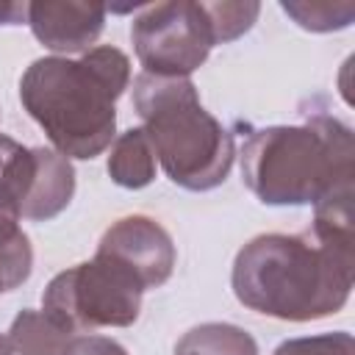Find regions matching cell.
<instances>
[{
  "mask_svg": "<svg viewBox=\"0 0 355 355\" xmlns=\"http://www.w3.org/2000/svg\"><path fill=\"white\" fill-rule=\"evenodd\" d=\"M175 355H258V344L244 327L205 322L180 336Z\"/></svg>",
  "mask_w": 355,
  "mask_h": 355,
  "instance_id": "obj_13",
  "label": "cell"
},
{
  "mask_svg": "<svg viewBox=\"0 0 355 355\" xmlns=\"http://www.w3.org/2000/svg\"><path fill=\"white\" fill-rule=\"evenodd\" d=\"M355 250L305 233H263L233 261L236 300L263 316L311 322L338 313L352 291Z\"/></svg>",
  "mask_w": 355,
  "mask_h": 355,
  "instance_id": "obj_1",
  "label": "cell"
},
{
  "mask_svg": "<svg viewBox=\"0 0 355 355\" xmlns=\"http://www.w3.org/2000/svg\"><path fill=\"white\" fill-rule=\"evenodd\" d=\"M100 255L119 261L130 269L139 283L147 288H158L172 277L175 269V244L172 236L150 216L133 214L116 219L97 244Z\"/></svg>",
  "mask_w": 355,
  "mask_h": 355,
  "instance_id": "obj_7",
  "label": "cell"
},
{
  "mask_svg": "<svg viewBox=\"0 0 355 355\" xmlns=\"http://www.w3.org/2000/svg\"><path fill=\"white\" fill-rule=\"evenodd\" d=\"M130 83V61L100 44L80 58H36L19 78V100L64 158L92 161L111 147L116 100Z\"/></svg>",
  "mask_w": 355,
  "mask_h": 355,
  "instance_id": "obj_2",
  "label": "cell"
},
{
  "mask_svg": "<svg viewBox=\"0 0 355 355\" xmlns=\"http://www.w3.org/2000/svg\"><path fill=\"white\" fill-rule=\"evenodd\" d=\"M130 42L144 72L161 78H189L216 44L202 3L191 0L144 6L130 25Z\"/></svg>",
  "mask_w": 355,
  "mask_h": 355,
  "instance_id": "obj_6",
  "label": "cell"
},
{
  "mask_svg": "<svg viewBox=\"0 0 355 355\" xmlns=\"http://www.w3.org/2000/svg\"><path fill=\"white\" fill-rule=\"evenodd\" d=\"M0 355H14V349H11V344H8V338L0 333Z\"/></svg>",
  "mask_w": 355,
  "mask_h": 355,
  "instance_id": "obj_20",
  "label": "cell"
},
{
  "mask_svg": "<svg viewBox=\"0 0 355 355\" xmlns=\"http://www.w3.org/2000/svg\"><path fill=\"white\" fill-rule=\"evenodd\" d=\"M33 269V250L31 239L19 230L11 239L0 241V294L22 286Z\"/></svg>",
  "mask_w": 355,
  "mask_h": 355,
  "instance_id": "obj_16",
  "label": "cell"
},
{
  "mask_svg": "<svg viewBox=\"0 0 355 355\" xmlns=\"http://www.w3.org/2000/svg\"><path fill=\"white\" fill-rule=\"evenodd\" d=\"M33 153H36V172L19 214L33 222H47L69 205L75 194V169L69 158H64L50 147H33Z\"/></svg>",
  "mask_w": 355,
  "mask_h": 355,
  "instance_id": "obj_9",
  "label": "cell"
},
{
  "mask_svg": "<svg viewBox=\"0 0 355 355\" xmlns=\"http://www.w3.org/2000/svg\"><path fill=\"white\" fill-rule=\"evenodd\" d=\"M155 172H158V158L144 128H130L114 139L108 155V175L116 186L144 189L155 180Z\"/></svg>",
  "mask_w": 355,
  "mask_h": 355,
  "instance_id": "obj_11",
  "label": "cell"
},
{
  "mask_svg": "<svg viewBox=\"0 0 355 355\" xmlns=\"http://www.w3.org/2000/svg\"><path fill=\"white\" fill-rule=\"evenodd\" d=\"M280 8L305 31L327 33V31H341L355 19V6L352 3H294L283 0Z\"/></svg>",
  "mask_w": 355,
  "mask_h": 355,
  "instance_id": "obj_14",
  "label": "cell"
},
{
  "mask_svg": "<svg viewBox=\"0 0 355 355\" xmlns=\"http://www.w3.org/2000/svg\"><path fill=\"white\" fill-rule=\"evenodd\" d=\"M352 128L330 114H311L302 125L250 130L241 147V178L266 205H316L352 186Z\"/></svg>",
  "mask_w": 355,
  "mask_h": 355,
  "instance_id": "obj_3",
  "label": "cell"
},
{
  "mask_svg": "<svg viewBox=\"0 0 355 355\" xmlns=\"http://www.w3.org/2000/svg\"><path fill=\"white\" fill-rule=\"evenodd\" d=\"M28 19V3H0V25H19Z\"/></svg>",
  "mask_w": 355,
  "mask_h": 355,
  "instance_id": "obj_19",
  "label": "cell"
},
{
  "mask_svg": "<svg viewBox=\"0 0 355 355\" xmlns=\"http://www.w3.org/2000/svg\"><path fill=\"white\" fill-rule=\"evenodd\" d=\"M133 108L166 178L186 191H211L233 166V133L202 108L191 78H133Z\"/></svg>",
  "mask_w": 355,
  "mask_h": 355,
  "instance_id": "obj_4",
  "label": "cell"
},
{
  "mask_svg": "<svg viewBox=\"0 0 355 355\" xmlns=\"http://www.w3.org/2000/svg\"><path fill=\"white\" fill-rule=\"evenodd\" d=\"M202 8L211 19V31H214L216 44L233 42L241 33H247L261 14L258 3H202Z\"/></svg>",
  "mask_w": 355,
  "mask_h": 355,
  "instance_id": "obj_15",
  "label": "cell"
},
{
  "mask_svg": "<svg viewBox=\"0 0 355 355\" xmlns=\"http://www.w3.org/2000/svg\"><path fill=\"white\" fill-rule=\"evenodd\" d=\"M36 172L33 147H22L19 141L0 133V241L19 233V208L28 197L31 180Z\"/></svg>",
  "mask_w": 355,
  "mask_h": 355,
  "instance_id": "obj_10",
  "label": "cell"
},
{
  "mask_svg": "<svg viewBox=\"0 0 355 355\" xmlns=\"http://www.w3.org/2000/svg\"><path fill=\"white\" fill-rule=\"evenodd\" d=\"M61 355H128V349L105 336H72Z\"/></svg>",
  "mask_w": 355,
  "mask_h": 355,
  "instance_id": "obj_18",
  "label": "cell"
},
{
  "mask_svg": "<svg viewBox=\"0 0 355 355\" xmlns=\"http://www.w3.org/2000/svg\"><path fill=\"white\" fill-rule=\"evenodd\" d=\"M144 286L119 261L94 252L92 261L58 272L44 294L42 311L72 336L94 327H130L141 311Z\"/></svg>",
  "mask_w": 355,
  "mask_h": 355,
  "instance_id": "obj_5",
  "label": "cell"
},
{
  "mask_svg": "<svg viewBox=\"0 0 355 355\" xmlns=\"http://www.w3.org/2000/svg\"><path fill=\"white\" fill-rule=\"evenodd\" d=\"M28 25L53 53H86L103 33L105 6L83 0H39L28 3Z\"/></svg>",
  "mask_w": 355,
  "mask_h": 355,
  "instance_id": "obj_8",
  "label": "cell"
},
{
  "mask_svg": "<svg viewBox=\"0 0 355 355\" xmlns=\"http://www.w3.org/2000/svg\"><path fill=\"white\" fill-rule=\"evenodd\" d=\"M72 333L44 311H19L8 330V344L17 355H61Z\"/></svg>",
  "mask_w": 355,
  "mask_h": 355,
  "instance_id": "obj_12",
  "label": "cell"
},
{
  "mask_svg": "<svg viewBox=\"0 0 355 355\" xmlns=\"http://www.w3.org/2000/svg\"><path fill=\"white\" fill-rule=\"evenodd\" d=\"M272 355H355V338L344 330L283 341Z\"/></svg>",
  "mask_w": 355,
  "mask_h": 355,
  "instance_id": "obj_17",
  "label": "cell"
}]
</instances>
